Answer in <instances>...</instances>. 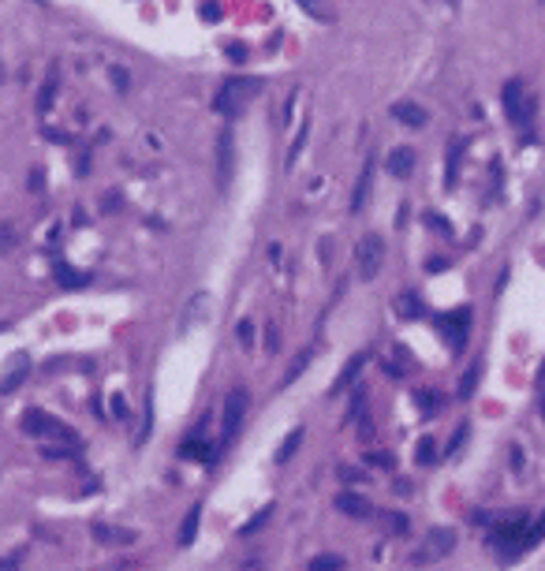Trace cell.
<instances>
[{"mask_svg":"<svg viewBox=\"0 0 545 571\" xmlns=\"http://www.w3.org/2000/svg\"><path fill=\"white\" fill-rule=\"evenodd\" d=\"M52 273H57V284H60V288H68V291H79V288H86V284H90V276L79 273V269H71L64 258L52 262Z\"/></svg>","mask_w":545,"mask_h":571,"instance_id":"obj_14","label":"cell"},{"mask_svg":"<svg viewBox=\"0 0 545 571\" xmlns=\"http://www.w3.org/2000/svg\"><path fill=\"white\" fill-rule=\"evenodd\" d=\"M366 463H374V467H392V456H389V452H370V456H366Z\"/></svg>","mask_w":545,"mask_h":571,"instance_id":"obj_39","label":"cell"},{"mask_svg":"<svg viewBox=\"0 0 545 571\" xmlns=\"http://www.w3.org/2000/svg\"><path fill=\"white\" fill-rule=\"evenodd\" d=\"M19 426H23L26 437H45V441H52V445H79L75 429L64 426V422L52 418V414H45L41 407H30V411H26Z\"/></svg>","mask_w":545,"mask_h":571,"instance_id":"obj_3","label":"cell"},{"mask_svg":"<svg viewBox=\"0 0 545 571\" xmlns=\"http://www.w3.org/2000/svg\"><path fill=\"white\" fill-rule=\"evenodd\" d=\"M124 206V195H119V191H108L105 195V209H119Z\"/></svg>","mask_w":545,"mask_h":571,"instance_id":"obj_43","label":"cell"},{"mask_svg":"<svg viewBox=\"0 0 545 571\" xmlns=\"http://www.w3.org/2000/svg\"><path fill=\"white\" fill-rule=\"evenodd\" d=\"M15 246H19V228H15V224H0V254L15 251Z\"/></svg>","mask_w":545,"mask_h":571,"instance_id":"obj_30","label":"cell"},{"mask_svg":"<svg viewBox=\"0 0 545 571\" xmlns=\"http://www.w3.org/2000/svg\"><path fill=\"white\" fill-rule=\"evenodd\" d=\"M426 224H433L441 235H448V232H452V228H448V220H445V217H437V213H426Z\"/></svg>","mask_w":545,"mask_h":571,"instance_id":"obj_38","label":"cell"},{"mask_svg":"<svg viewBox=\"0 0 545 571\" xmlns=\"http://www.w3.org/2000/svg\"><path fill=\"white\" fill-rule=\"evenodd\" d=\"M433 459H437V445H433V437H422L419 448H414V463H419V467H433Z\"/></svg>","mask_w":545,"mask_h":571,"instance_id":"obj_24","label":"cell"},{"mask_svg":"<svg viewBox=\"0 0 545 571\" xmlns=\"http://www.w3.org/2000/svg\"><path fill=\"white\" fill-rule=\"evenodd\" d=\"M374 157H366L363 164V172H358V180H355V191H351V213H363V206H366V198H370V191H374Z\"/></svg>","mask_w":545,"mask_h":571,"instance_id":"obj_10","label":"cell"},{"mask_svg":"<svg viewBox=\"0 0 545 571\" xmlns=\"http://www.w3.org/2000/svg\"><path fill=\"white\" fill-rule=\"evenodd\" d=\"M467 434H470V426L463 422V426L456 429V434H452V445H448V452H456V448H463V441H467Z\"/></svg>","mask_w":545,"mask_h":571,"instance_id":"obj_37","label":"cell"},{"mask_svg":"<svg viewBox=\"0 0 545 571\" xmlns=\"http://www.w3.org/2000/svg\"><path fill=\"white\" fill-rule=\"evenodd\" d=\"M534 538H538V541L545 538V515H542V519H538V523H534Z\"/></svg>","mask_w":545,"mask_h":571,"instance_id":"obj_48","label":"cell"},{"mask_svg":"<svg viewBox=\"0 0 545 571\" xmlns=\"http://www.w3.org/2000/svg\"><path fill=\"white\" fill-rule=\"evenodd\" d=\"M303 4V12H310L314 19H321V23H332V8L325 4V0H299Z\"/></svg>","mask_w":545,"mask_h":571,"instance_id":"obj_27","label":"cell"},{"mask_svg":"<svg viewBox=\"0 0 545 571\" xmlns=\"http://www.w3.org/2000/svg\"><path fill=\"white\" fill-rule=\"evenodd\" d=\"M336 508L344 512V515H351V519H370V515H374L370 501H366V496H358V493H340L336 496Z\"/></svg>","mask_w":545,"mask_h":571,"instance_id":"obj_15","label":"cell"},{"mask_svg":"<svg viewBox=\"0 0 545 571\" xmlns=\"http://www.w3.org/2000/svg\"><path fill=\"white\" fill-rule=\"evenodd\" d=\"M198 519H202V504H195V508L187 512V519H183V527H180V545H191V541L198 538Z\"/></svg>","mask_w":545,"mask_h":571,"instance_id":"obj_22","label":"cell"},{"mask_svg":"<svg viewBox=\"0 0 545 571\" xmlns=\"http://www.w3.org/2000/svg\"><path fill=\"white\" fill-rule=\"evenodd\" d=\"M310 358H314V347H303L299 355L291 358V366H288V374H284V381H280V389H288V385H295L303 374H307V366H310Z\"/></svg>","mask_w":545,"mask_h":571,"instance_id":"obj_17","label":"cell"},{"mask_svg":"<svg viewBox=\"0 0 545 571\" xmlns=\"http://www.w3.org/2000/svg\"><path fill=\"white\" fill-rule=\"evenodd\" d=\"M396 314L403 321H419L422 318V302L411 296V291H403V296H396Z\"/></svg>","mask_w":545,"mask_h":571,"instance_id":"obj_19","label":"cell"},{"mask_svg":"<svg viewBox=\"0 0 545 571\" xmlns=\"http://www.w3.org/2000/svg\"><path fill=\"white\" fill-rule=\"evenodd\" d=\"M307 571H344V557H336V552H321V557H314Z\"/></svg>","mask_w":545,"mask_h":571,"instance_id":"obj_23","label":"cell"},{"mask_svg":"<svg viewBox=\"0 0 545 571\" xmlns=\"http://www.w3.org/2000/svg\"><path fill=\"white\" fill-rule=\"evenodd\" d=\"M437 329L448 336V344L456 347H463L467 344V329H470V307H463V310H452V314H445V318H437Z\"/></svg>","mask_w":545,"mask_h":571,"instance_id":"obj_9","label":"cell"},{"mask_svg":"<svg viewBox=\"0 0 545 571\" xmlns=\"http://www.w3.org/2000/svg\"><path fill=\"white\" fill-rule=\"evenodd\" d=\"M478 377H482V358H475V362L467 366V374L459 377V400H470V396H475V389H478Z\"/></svg>","mask_w":545,"mask_h":571,"instance_id":"obj_18","label":"cell"},{"mask_svg":"<svg viewBox=\"0 0 545 571\" xmlns=\"http://www.w3.org/2000/svg\"><path fill=\"white\" fill-rule=\"evenodd\" d=\"M23 381H26V358H15V366L4 374V381H0V396H8L12 389H19Z\"/></svg>","mask_w":545,"mask_h":571,"instance_id":"obj_21","label":"cell"},{"mask_svg":"<svg viewBox=\"0 0 545 571\" xmlns=\"http://www.w3.org/2000/svg\"><path fill=\"white\" fill-rule=\"evenodd\" d=\"M385 168H389V176H396V180H408L414 172V150L411 146H396L389 157H385Z\"/></svg>","mask_w":545,"mask_h":571,"instance_id":"obj_11","label":"cell"},{"mask_svg":"<svg viewBox=\"0 0 545 571\" xmlns=\"http://www.w3.org/2000/svg\"><path fill=\"white\" fill-rule=\"evenodd\" d=\"M108 79L116 82L119 94H127V90H131V75H127V68H113V71H108Z\"/></svg>","mask_w":545,"mask_h":571,"instance_id":"obj_34","label":"cell"},{"mask_svg":"<svg viewBox=\"0 0 545 571\" xmlns=\"http://www.w3.org/2000/svg\"><path fill=\"white\" fill-rule=\"evenodd\" d=\"M198 12H202V19H206V23H217L220 19V4H217V0H202Z\"/></svg>","mask_w":545,"mask_h":571,"instance_id":"obj_35","label":"cell"},{"mask_svg":"<svg viewBox=\"0 0 545 571\" xmlns=\"http://www.w3.org/2000/svg\"><path fill=\"white\" fill-rule=\"evenodd\" d=\"M381 258H385V243L381 235H363L355 246V265H358V276L363 280H374L381 273Z\"/></svg>","mask_w":545,"mask_h":571,"instance_id":"obj_6","label":"cell"},{"mask_svg":"<svg viewBox=\"0 0 545 571\" xmlns=\"http://www.w3.org/2000/svg\"><path fill=\"white\" fill-rule=\"evenodd\" d=\"M239 340H243V344H251V340H254V325H251V321H239Z\"/></svg>","mask_w":545,"mask_h":571,"instance_id":"obj_44","label":"cell"},{"mask_svg":"<svg viewBox=\"0 0 545 571\" xmlns=\"http://www.w3.org/2000/svg\"><path fill=\"white\" fill-rule=\"evenodd\" d=\"M414 400H419V411H422V414H437V411H441V396H437V392L419 389V392H414Z\"/></svg>","mask_w":545,"mask_h":571,"instance_id":"obj_29","label":"cell"},{"mask_svg":"<svg viewBox=\"0 0 545 571\" xmlns=\"http://www.w3.org/2000/svg\"><path fill=\"white\" fill-rule=\"evenodd\" d=\"M79 456V445H45L41 448V459H75Z\"/></svg>","mask_w":545,"mask_h":571,"instance_id":"obj_26","label":"cell"},{"mask_svg":"<svg viewBox=\"0 0 545 571\" xmlns=\"http://www.w3.org/2000/svg\"><path fill=\"white\" fill-rule=\"evenodd\" d=\"M489 545L501 552L504 564H512L519 552H526L530 545H538L534 527H530V515H526V512H512V515H504V519H493V527H489Z\"/></svg>","mask_w":545,"mask_h":571,"instance_id":"obj_1","label":"cell"},{"mask_svg":"<svg viewBox=\"0 0 545 571\" xmlns=\"http://www.w3.org/2000/svg\"><path fill=\"white\" fill-rule=\"evenodd\" d=\"M265 344H269V351H276V344H280V336H276V325H269V333H265Z\"/></svg>","mask_w":545,"mask_h":571,"instance_id":"obj_46","label":"cell"},{"mask_svg":"<svg viewBox=\"0 0 545 571\" xmlns=\"http://www.w3.org/2000/svg\"><path fill=\"white\" fill-rule=\"evenodd\" d=\"M392 116L400 119V124H408V127H426V108L422 105H414V101H396L392 105Z\"/></svg>","mask_w":545,"mask_h":571,"instance_id":"obj_16","label":"cell"},{"mask_svg":"<svg viewBox=\"0 0 545 571\" xmlns=\"http://www.w3.org/2000/svg\"><path fill=\"white\" fill-rule=\"evenodd\" d=\"M23 568V552H8L4 560H0V571H19Z\"/></svg>","mask_w":545,"mask_h":571,"instance_id":"obj_36","label":"cell"},{"mask_svg":"<svg viewBox=\"0 0 545 571\" xmlns=\"http://www.w3.org/2000/svg\"><path fill=\"white\" fill-rule=\"evenodd\" d=\"M377 519L385 523V530H389V534H408V515H400V512H377Z\"/></svg>","mask_w":545,"mask_h":571,"instance_id":"obj_25","label":"cell"},{"mask_svg":"<svg viewBox=\"0 0 545 571\" xmlns=\"http://www.w3.org/2000/svg\"><path fill=\"white\" fill-rule=\"evenodd\" d=\"M456 168H459V142L448 146V168H445V187H456Z\"/></svg>","mask_w":545,"mask_h":571,"instance_id":"obj_33","label":"cell"},{"mask_svg":"<svg viewBox=\"0 0 545 571\" xmlns=\"http://www.w3.org/2000/svg\"><path fill=\"white\" fill-rule=\"evenodd\" d=\"M366 362H370V351H358V355H351L347 362H344V370H340V377H336V385H332L329 392L336 396V392H344L347 385H355V377L363 374V366H366Z\"/></svg>","mask_w":545,"mask_h":571,"instance_id":"obj_13","label":"cell"},{"mask_svg":"<svg viewBox=\"0 0 545 571\" xmlns=\"http://www.w3.org/2000/svg\"><path fill=\"white\" fill-rule=\"evenodd\" d=\"M303 437H307V434H303V426H295V429H291V434H288V437H284V445H280V448H276V463H288V459H291L295 452H299V445H303Z\"/></svg>","mask_w":545,"mask_h":571,"instance_id":"obj_20","label":"cell"},{"mask_svg":"<svg viewBox=\"0 0 545 571\" xmlns=\"http://www.w3.org/2000/svg\"><path fill=\"white\" fill-rule=\"evenodd\" d=\"M501 101H504V116L512 119L515 127H530L538 101L526 94L523 79H508V82H504V90H501Z\"/></svg>","mask_w":545,"mask_h":571,"instance_id":"obj_4","label":"cell"},{"mask_svg":"<svg viewBox=\"0 0 545 571\" xmlns=\"http://www.w3.org/2000/svg\"><path fill=\"white\" fill-rule=\"evenodd\" d=\"M94 538L101 545H135L138 534L127 527H108V523H94Z\"/></svg>","mask_w":545,"mask_h":571,"instance_id":"obj_12","label":"cell"},{"mask_svg":"<svg viewBox=\"0 0 545 571\" xmlns=\"http://www.w3.org/2000/svg\"><path fill=\"white\" fill-rule=\"evenodd\" d=\"M34 4H45V0H34Z\"/></svg>","mask_w":545,"mask_h":571,"instance_id":"obj_49","label":"cell"},{"mask_svg":"<svg viewBox=\"0 0 545 571\" xmlns=\"http://www.w3.org/2000/svg\"><path fill=\"white\" fill-rule=\"evenodd\" d=\"M113 414H116V418H127V400H124V396H113Z\"/></svg>","mask_w":545,"mask_h":571,"instance_id":"obj_40","label":"cell"},{"mask_svg":"<svg viewBox=\"0 0 545 571\" xmlns=\"http://www.w3.org/2000/svg\"><path fill=\"white\" fill-rule=\"evenodd\" d=\"M340 478H344V482H363V471H355V467H340Z\"/></svg>","mask_w":545,"mask_h":571,"instance_id":"obj_42","label":"cell"},{"mask_svg":"<svg viewBox=\"0 0 545 571\" xmlns=\"http://www.w3.org/2000/svg\"><path fill=\"white\" fill-rule=\"evenodd\" d=\"M269 515H273V504H265V508L258 512V515H251V519H247V527H239V534H254V530H262L265 523H269Z\"/></svg>","mask_w":545,"mask_h":571,"instance_id":"obj_32","label":"cell"},{"mask_svg":"<svg viewBox=\"0 0 545 571\" xmlns=\"http://www.w3.org/2000/svg\"><path fill=\"white\" fill-rule=\"evenodd\" d=\"M307 135H310V119H303V124H299V135H295V142H291V150H288V168L299 161L303 146H307Z\"/></svg>","mask_w":545,"mask_h":571,"instance_id":"obj_28","label":"cell"},{"mask_svg":"<svg viewBox=\"0 0 545 571\" xmlns=\"http://www.w3.org/2000/svg\"><path fill=\"white\" fill-rule=\"evenodd\" d=\"M52 101H57V75H49V82L41 86V94H38V113H49Z\"/></svg>","mask_w":545,"mask_h":571,"instance_id":"obj_31","label":"cell"},{"mask_svg":"<svg viewBox=\"0 0 545 571\" xmlns=\"http://www.w3.org/2000/svg\"><path fill=\"white\" fill-rule=\"evenodd\" d=\"M41 180H45V176H41V168H34V172H30V191H38V187H41Z\"/></svg>","mask_w":545,"mask_h":571,"instance_id":"obj_47","label":"cell"},{"mask_svg":"<svg viewBox=\"0 0 545 571\" xmlns=\"http://www.w3.org/2000/svg\"><path fill=\"white\" fill-rule=\"evenodd\" d=\"M426 269H430V273H441V269H448V258H433V262H426Z\"/></svg>","mask_w":545,"mask_h":571,"instance_id":"obj_45","label":"cell"},{"mask_svg":"<svg viewBox=\"0 0 545 571\" xmlns=\"http://www.w3.org/2000/svg\"><path fill=\"white\" fill-rule=\"evenodd\" d=\"M228 60L243 64V60H247V45H228Z\"/></svg>","mask_w":545,"mask_h":571,"instance_id":"obj_41","label":"cell"},{"mask_svg":"<svg viewBox=\"0 0 545 571\" xmlns=\"http://www.w3.org/2000/svg\"><path fill=\"white\" fill-rule=\"evenodd\" d=\"M232 168H236V138L224 127V131L217 135V183H220V191L232 183Z\"/></svg>","mask_w":545,"mask_h":571,"instance_id":"obj_8","label":"cell"},{"mask_svg":"<svg viewBox=\"0 0 545 571\" xmlns=\"http://www.w3.org/2000/svg\"><path fill=\"white\" fill-rule=\"evenodd\" d=\"M452 549H456V530H452V527H433L426 534V545L414 552L411 560H414V564H430V560H445Z\"/></svg>","mask_w":545,"mask_h":571,"instance_id":"obj_7","label":"cell"},{"mask_svg":"<svg viewBox=\"0 0 545 571\" xmlns=\"http://www.w3.org/2000/svg\"><path fill=\"white\" fill-rule=\"evenodd\" d=\"M247 407H251V392H247V389H232V392L224 396V426H220V445H217V456H220V452H224V448L236 441L239 426H243V418H247Z\"/></svg>","mask_w":545,"mask_h":571,"instance_id":"obj_5","label":"cell"},{"mask_svg":"<svg viewBox=\"0 0 545 571\" xmlns=\"http://www.w3.org/2000/svg\"><path fill=\"white\" fill-rule=\"evenodd\" d=\"M258 94H262V79H254V75L228 79L224 86L217 90V97H213V113H220V116H236L239 108H243L251 97H258Z\"/></svg>","mask_w":545,"mask_h":571,"instance_id":"obj_2","label":"cell"}]
</instances>
